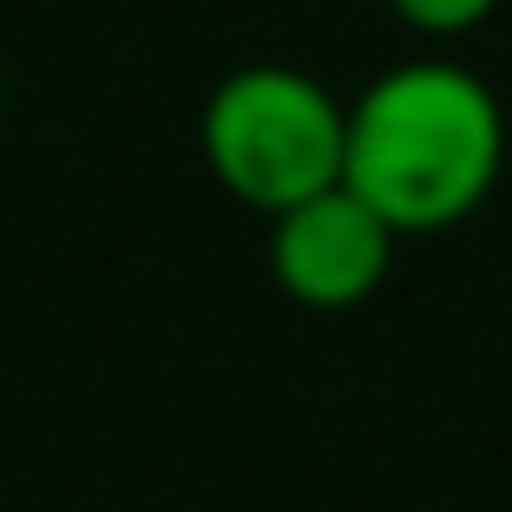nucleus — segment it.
I'll return each mask as SVG.
<instances>
[{"label": "nucleus", "mask_w": 512, "mask_h": 512, "mask_svg": "<svg viewBox=\"0 0 512 512\" xmlns=\"http://www.w3.org/2000/svg\"><path fill=\"white\" fill-rule=\"evenodd\" d=\"M394 243L401 230L381 211H368L348 184H335L296 211L270 217V270L283 296L302 309H362L388 283Z\"/></svg>", "instance_id": "nucleus-3"}, {"label": "nucleus", "mask_w": 512, "mask_h": 512, "mask_svg": "<svg viewBox=\"0 0 512 512\" xmlns=\"http://www.w3.org/2000/svg\"><path fill=\"white\" fill-rule=\"evenodd\" d=\"M394 20L414 33H427V40H453V33H473L486 14H493L499 0H388Z\"/></svg>", "instance_id": "nucleus-4"}, {"label": "nucleus", "mask_w": 512, "mask_h": 512, "mask_svg": "<svg viewBox=\"0 0 512 512\" xmlns=\"http://www.w3.org/2000/svg\"><path fill=\"white\" fill-rule=\"evenodd\" d=\"M204 165L256 217H283L342 184L348 106L296 66H243L204 99Z\"/></svg>", "instance_id": "nucleus-2"}, {"label": "nucleus", "mask_w": 512, "mask_h": 512, "mask_svg": "<svg viewBox=\"0 0 512 512\" xmlns=\"http://www.w3.org/2000/svg\"><path fill=\"white\" fill-rule=\"evenodd\" d=\"M506 165V112L480 73L407 60L348 106L342 184L401 237H434L480 211Z\"/></svg>", "instance_id": "nucleus-1"}]
</instances>
